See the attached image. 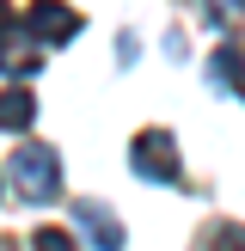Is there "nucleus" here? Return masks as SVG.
I'll list each match as a JSON object with an SVG mask.
<instances>
[{
    "mask_svg": "<svg viewBox=\"0 0 245 251\" xmlns=\"http://www.w3.org/2000/svg\"><path fill=\"white\" fill-rule=\"evenodd\" d=\"M129 166L141 172L147 184H178V178H184V166H178V141H172L166 129H141V135H135Z\"/></svg>",
    "mask_w": 245,
    "mask_h": 251,
    "instance_id": "2",
    "label": "nucleus"
},
{
    "mask_svg": "<svg viewBox=\"0 0 245 251\" xmlns=\"http://www.w3.org/2000/svg\"><path fill=\"white\" fill-rule=\"evenodd\" d=\"M208 80H215L220 92H245V68H239V55H233V49H215V55H208Z\"/></svg>",
    "mask_w": 245,
    "mask_h": 251,
    "instance_id": "7",
    "label": "nucleus"
},
{
    "mask_svg": "<svg viewBox=\"0 0 245 251\" xmlns=\"http://www.w3.org/2000/svg\"><path fill=\"white\" fill-rule=\"evenodd\" d=\"M6 172H12V190H19L24 202H49V196L61 190V159L49 153V147H37V141H19V147H12Z\"/></svg>",
    "mask_w": 245,
    "mask_h": 251,
    "instance_id": "1",
    "label": "nucleus"
},
{
    "mask_svg": "<svg viewBox=\"0 0 245 251\" xmlns=\"http://www.w3.org/2000/svg\"><path fill=\"white\" fill-rule=\"evenodd\" d=\"M31 251H80V239L61 233V227H37V233H31Z\"/></svg>",
    "mask_w": 245,
    "mask_h": 251,
    "instance_id": "8",
    "label": "nucleus"
},
{
    "mask_svg": "<svg viewBox=\"0 0 245 251\" xmlns=\"http://www.w3.org/2000/svg\"><path fill=\"white\" fill-rule=\"evenodd\" d=\"M37 49L24 43V19H12V6L0 0V74H37Z\"/></svg>",
    "mask_w": 245,
    "mask_h": 251,
    "instance_id": "4",
    "label": "nucleus"
},
{
    "mask_svg": "<svg viewBox=\"0 0 245 251\" xmlns=\"http://www.w3.org/2000/svg\"><path fill=\"white\" fill-rule=\"evenodd\" d=\"M31 117H37V98L24 86H6L0 92V129H31Z\"/></svg>",
    "mask_w": 245,
    "mask_h": 251,
    "instance_id": "6",
    "label": "nucleus"
},
{
    "mask_svg": "<svg viewBox=\"0 0 245 251\" xmlns=\"http://www.w3.org/2000/svg\"><path fill=\"white\" fill-rule=\"evenodd\" d=\"M74 221L92 233V245H98V251H122V227L104 215V202H74Z\"/></svg>",
    "mask_w": 245,
    "mask_h": 251,
    "instance_id": "5",
    "label": "nucleus"
},
{
    "mask_svg": "<svg viewBox=\"0 0 245 251\" xmlns=\"http://www.w3.org/2000/svg\"><path fill=\"white\" fill-rule=\"evenodd\" d=\"M74 31H80V12L61 6V0H37L24 12V37H37V43H68Z\"/></svg>",
    "mask_w": 245,
    "mask_h": 251,
    "instance_id": "3",
    "label": "nucleus"
},
{
    "mask_svg": "<svg viewBox=\"0 0 245 251\" xmlns=\"http://www.w3.org/2000/svg\"><path fill=\"white\" fill-rule=\"evenodd\" d=\"M215 251H245V227H215Z\"/></svg>",
    "mask_w": 245,
    "mask_h": 251,
    "instance_id": "9",
    "label": "nucleus"
}]
</instances>
